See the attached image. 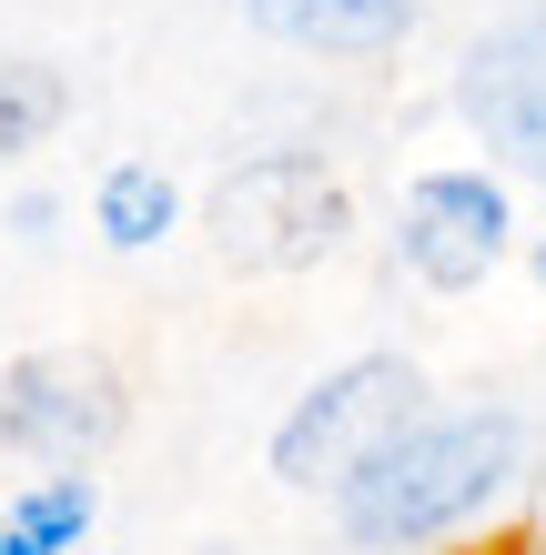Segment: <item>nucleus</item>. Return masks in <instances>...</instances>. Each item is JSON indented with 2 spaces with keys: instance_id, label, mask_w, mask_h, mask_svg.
Masks as SVG:
<instances>
[{
  "instance_id": "nucleus-1",
  "label": "nucleus",
  "mask_w": 546,
  "mask_h": 555,
  "mask_svg": "<svg viewBox=\"0 0 546 555\" xmlns=\"http://www.w3.org/2000/svg\"><path fill=\"white\" fill-rule=\"evenodd\" d=\"M517 475H526V414H506V404L415 414L395 444H374L334 485V526L365 555H426L445 535H466Z\"/></svg>"
},
{
  "instance_id": "nucleus-2",
  "label": "nucleus",
  "mask_w": 546,
  "mask_h": 555,
  "mask_svg": "<svg viewBox=\"0 0 546 555\" xmlns=\"http://www.w3.org/2000/svg\"><path fill=\"white\" fill-rule=\"evenodd\" d=\"M355 233V192L325 172V152H243L203 192V243L223 273H314Z\"/></svg>"
},
{
  "instance_id": "nucleus-3",
  "label": "nucleus",
  "mask_w": 546,
  "mask_h": 555,
  "mask_svg": "<svg viewBox=\"0 0 546 555\" xmlns=\"http://www.w3.org/2000/svg\"><path fill=\"white\" fill-rule=\"evenodd\" d=\"M426 414V364L415 353H355L325 384H304L294 414L274 424V475L294 495H334L344 475L365 465L374 444H395L405 424Z\"/></svg>"
},
{
  "instance_id": "nucleus-4",
  "label": "nucleus",
  "mask_w": 546,
  "mask_h": 555,
  "mask_svg": "<svg viewBox=\"0 0 546 555\" xmlns=\"http://www.w3.org/2000/svg\"><path fill=\"white\" fill-rule=\"evenodd\" d=\"M122 424H132V395H122V364L91 344H30L0 364V444L30 454V465H91Z\"/></svg>"
},
{
  "instance_id": "nucleus-5",
  "label": "nucleus",
  "mask_w": 546,
  "mask_h": 555,
  "mask_svg": "<svg viewBox=\"0 0 546 555\" xmlns=\"http://www.w3.org/2000/svg\"><path fill=\"white\" fill-rule=\"evenodd\" d=\"M506 243H517V203L496 172H415L395 203V263L435 293H475Z\"/></svg>"
},
{
  "instance_id": "nucleus-6",
  "label": "nucleus",
  "mask_w": 546,
  "mask_h": 555,
  "mask_svg": "<svg viewBox=\"0 0 546 555\" xmlns=\"http://www.w3.org/2000/svg\"><path fill=\"white\" fill-rule=\"evenodd\" d=\"M456 112L506 172L546 182V11H517V21H496L486 41H466Z\"/></svg>"
},
{
  "instance_id": "nucleus-7",
  "label": "nucleus",
  "mask_w": 546,
  "mask_h": 555,
  "mask_svg": "<svg viewBox=\"0 0 546 555\" xmlns=\"http://www.w3.org/2000/svg\"><path fill=\"white\" fill-rule=\"evenodd\" d=\"M243 21L314 61H384L415 30V0H243Z\"/></svg>"
},
{
  "instance_id": "nucleus-8",
  "label": "nucleus",
  "mask_w": 546,
  "mask_h": 555,
  "mask_svg": "<svg viewBox=\"0 0 546 555\" xmlns=\"http://www.w3.org/2000/svg\"><path fill=\"white\" fill-rule=\"evenodd\" d=\"M91 526H102V485H91V465L21 475L11 495H0V555H81Z\"/></svg>"
},
{
  "instance_id": "nucleus-9",
  "label": "nucleus",
  "mask_w": 546,
  "mask_h": 555,
  "mask_svg": "<svg viewBox=\"0 0 546 555\" xmlns=\"http://www.w3.org/2000/svg\"><path fill=\"white\" fill-rule=\"evenodd\" d=\"M182 222V192L163 162H102V182H91V233L112 253H163V233Z\"/></svg>"
},
{
  "instance_id": "nucleus-10",
  "label": "nucleus",
  "mask_w": 546,
  "mask_h": 555,
  "mask_svg": "<svg viewBox=\"0 0 546 555\" xmlns=\"http://www.w3.org/2000/svg\"><path fill=\"white\" fill-rule=\"evenodd\" d=\"M61 121H72V81L51 61H0V162L41 152Z\"/></svg>"
},
{
  "instance_id": "nucleus-11",
  "label": "nucleus",
  "mask_w": 546,
  "mask_h": 555,
  "mask_svg": "<svg viewBox=\"0 0 546 555\" xmlns=\"http://www.w3.org/2000/svg\"><path fill=\"white\" fill-rule=\"evenodd\" d=\"M61 222H72V203H61V192H41V182L0 203V233H11L21 253H51V243H61Z\"/></svg>"
},
{
  "instance_id": "nucleus-12",
  "label": "nucleus",
  "mask_w": 546,
  "mask_h": 555,
  "mask_svg": "<svg viewBox=\"0 0 546 555\" xmlns=\"http://www.w3.org/2000/svg\"><path fill=\"white\" fill-rule=\"evenodd\" d=\"M526 263H536V283H546V233H536V243H526Z\"/></svg>"
},
{
  "instance_id": "nucleus-13",
  "label": "nucleus",
  "mask_w": 546,
  "mask_h": 555,
  "mask_svg": "<svg viewBox=\"0 0 546 555\" xmlns=\"http://www.w3.org/2000/svg\"><path fill=\"white\" fill-rule=\"evenodd\" d=\"M506 555H546V535H526V545H506Z\"/></svg>"
},
{
  "instance_id": "nucleus-14",
  "label": "nucleus",
  "mask_w": 546,
  "mask_h": 555,
  "mask_svg": "<svg viewBox=\"0 0 546 555\" xmlns=\"http://www.w3.org/2000/svg\"><path fill=\"white\" fill-rule=\"evenodd\" d=\"M0 364H11V353H0Z\"/></svg>"
}]
</instances>
